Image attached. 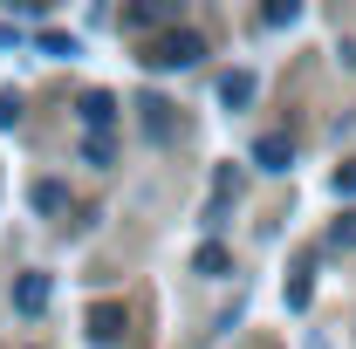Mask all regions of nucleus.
Masks as SVG:
<instances>
[{
    "instance_id": "nucleus-10",
    "label": "nucleus",
    "mask_w": 356,
    "mask_h": 349,
    "mask_svg": "<svg viewBox=\"0 0 356 349\" xmlns=\"http://www.w3.org/2000/svg\"><path fill=\"white\" fill-rule=\"evenodd\" d=\"M295 14H302V0H267V7H261V21H267V28H288Z\"/></svg>"
},
{
    "instance_id": "nucleus-4",
    "label": "nucleus",
    "mask_w": 356,
    "mask_h": 349,
    "mask_svg": "<svg viewBox=\"0 0 356 349\" xmlns=\"http://www.w3.org/2000/svg\"><path fill=\"white\" fill-rule=\"evenodd\" d=\"M76 110H83V124H89V131H110V124H117V96H110V89H89Z\"/></svg>"
},
{
    "instance_id": "nucleus-2",
    "label": "nucleus",
    "mask_w": 356,
    "mask_h": 349,
    "mask_svg": "<svg viewBox=\"0 0 356 349\" xmlns=\"http://www.w3.org/2000/svg\"><path fill=\"white\" fill-rule=\"evenodd\" d=\"M144 137H151V144H178V137H185L178 103H165V96H144Z\"/></svg>"
},
{
    "instance_id": "nucleus-5",
    "label": "nucleus",
    "mask_w": 356,
    "mask_h": 349,
    "mask_svg": "<svg viewBox=\"0 0 356 349\" xmlns=\"http://www.w3.org/2000/svg\"><path fill=\"white\" fill-rule=\"evenodd\" d=\"M14 308H21V315H42L48 308V274H21V281H14Z\"/></svg>"
},
{
    "instance_id": "nucleus-9",
    "label": "nucleus",
    "mask_w": 356,
    "mask_h": 349,
    "mask_svg": "<svg viewBox=\"0 0 356 349\" xmlns=\"http://www.w3.org/2000/svg\"><path fill=\"white\" fill-rule=\"evenodd\" d=\"M35 213H69V185L62 178H42L35 185Z\"/></svg>"
},
{
    "instance_id": "nucleus-16",
    "label": "nucleus",
    "mask_w": 356,
    "mask_h": 349,
    "mask_svg": "<svg viewBox=\"0 0 356 349\" xmlns=\"http://www.w3.org/2000/svg\"><path fill=\"white\" fill-rule=\"evenodd\" d=\"M42 55H76V42H69V35H55V28H48V35H42Z\"/></svg>"
},
{
    "instance_id": "nucleus-15",
    "label": "nucleus",
    "mask_w": 356,
    "mask_h": 349,
    "mask_svg": "<svg viewBox=\"0 0 356 349\" xmlns=\"http://www.w3.org/2000/svg\"><path fill=\"white\" fill-rule=\"evenodd\" d=\"M7 124H21V96H14V89H0V131H7Z\"/></svg>"
},
{
    "instance_id": "nucleus-3",
    "label": "nucleus",
    "mask_w": 356,
    "mask_h": 349,
    "mask_svg": "<svg viewBox=\"0 0 356 349\" xmlns=\"http://www.w3.org/2000/svg\"><path fill=\"white\" fill-rule=\"evenodd\" d=\"M254 165H261V172H288V165H295V137H288V131H261Z\"/></svg>"
},
{
    "instance_id": "nucleus-13",
    "label": "nucleus",
    "mask_w": 356,
    "mask_h": 349,
    "mask_svg": "<svg viewBox=\"0 0 356 349\" xmlns=\"http://www.w3.org/2000/svg\"><path fill=\"white\" fill-rule=\"evenodd\" d=\"M83 158H89V165H110V158H117V151H110V131H96V137H89V144H83Z\"/></svg>"
},
{
    "instance_id": "nucleus-8",
    "label": "nucleus",
    "mask_w": 356,
    "mask_h": 349,
    "mask_svg": "<svg viewBox=\"0 0 356 349\" xmlns=\"http://www.w3.org/2000/svg\"><path fill=\"white\" fill-rule=\"evenodd\" d=\"M220 103H226V110H247V103H254V76H247V69L220 76Z\"/></svg>"
},
{
    "instance_id": "nucleus-17",
    "label": "nucleus",
    "mask_w": 356,
    "mask_h": 349,
    "mask_svg": "<svg viewBox=\"0 0 356 349\" xmlns=\"http://www.w3.org/2000/svg\"><path fill=\"white\" fill-rule=\"evenodd\" d=\"M14 14H48V0H7Z\"/></svg>"
},
{
    "instance_id": "nucleus-6",
    "label": "nucleus",
    "mask_w": 356,
    "mask_h": 349,
    "mask_svg": "<svg viewBox=\"0 0 356 349\" xmlns=\"http://www.w3.org/2000/svg\"><path fill=\"white\" fill-rule=\"evenodd\" d=\"M172 14H178L172 0H131V7H124V21H131V28H165Z\"/></svg>"
},
{
    "instance_id": "nucleus-18",
    "label": "nucleus",
    "mask_w": 356,
    "mask_h": 349,
    "mask_svg": "<svg viewBox=\"0 0 356 349\" xmlns=\"http://www.w3.org/2000/svg\"><path fill=\"white\" fill-rule=\"evenodd\" d=\"M336 185H343V192H356V158L343 165V172H336Z\"/></svg>"
},
{
    "instance_id": "nucleus-11",
    "label": "nucleus",
    "mask_w": 356,
    "mask_h": 349,
    "mask_svg": "<svg viewBox=\"0 0 356 349\" xmlns=\"http://www.w3.org/2000/svg\"><path fill=\"white\" fill-rule=\"evenodd\" d=\"M288 308H309V261L288 274Z\"/></svg>"
},
{
    "instance_id": "nucleus-1",
    "label": "nucleus",
    "mask_w": 356,
    "mask_h": 349,
    "mask_svg": "<svg viewBox=\"0 0 356 349\" xmlns=\"http://www.w3.org/2000/svg\"><path fill=\"white\" fill-rule=\"evenodd\" d=\"M206 55V35H192V28H158L151 42H144V69H192Z\"/></svg>"
},
{
    "instance_id": "nucleus-7",
    "label": "nucleus",
    "mask_w": 356,
    "mask_h": 349,
    "mask_svg": "<svg viewBox=\"0 0 356 349\" xmlns=\"http://www.w3.org/2000/svg\"><path fill=\"white\" fill-rule=\"evenodd\" d=\"M89 343H124V308H89Z\"/></svg>"
},
{
    "instance_id": "nucleus-14",
    "label": "nucleus",
    "mask_w": 356,
    "mask_h": 349,
    "mask_svg": "<svg viewBox=\"0 0 356 349\" xmlns=\"http://www.w3.org/2000/svg\"><path fill=\"white\" fill-rule=\"evenodd\" d=\"M329 240H336V247H356V213L336 219V226H329Z\"/></svg>"
},
{
    "instance_id": "nucleus-12",
    "label": "nucleus",
    "mask_w": 356,
    "mask_h": 349,
    "mask_svg": "<svg viewBox=\"0 0 356 349\" xmlns=\"http://www.w3.org/2000/svg\"><path fill=\"white\" fill-rule=\"evenodd\" d=\"M199 274H226V247H220V240L199 247Z\"/></svg>"
}]
</instances>
